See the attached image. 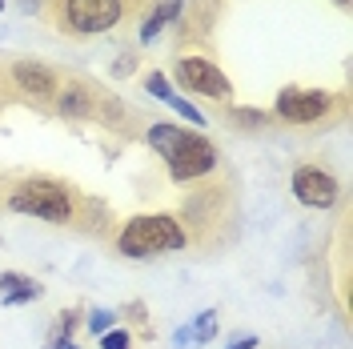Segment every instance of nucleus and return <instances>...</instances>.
<instances>
[{"label":"nucleus","mask_w":353,"mask_h":349,"mask_svg":"<svg viewBox=\"0 0 353 349\" xmlns=\"http://www.w3.org/2000/svg\"><path fill=\"white\" fill-rule=\"evenodd\" d=\"M77 205H81L77 189L65 181H52V177H21V181H12V193H8L12 213L48 221V225H72Z\"/></svg>","instance_id":"f257e3e1"},{"label":"nucleus","mask_w":353,"mask_h":349,"mask_svg":"<svg viewBox=\"0 0 353 349\" xmlns=\"http://www.w3.org/2000/svg\"><path fill=\"white\" fill-rule=\"evenodd\" d=\"M189 245V233L185 225L169 213H145V217H132L121 237H117V249L125 257H161V253H181Z\"/></svg>","instance_id":"f03ea898"},{"label":"nucleus","mask_w":353,"mask_h":349,"mask_svg":"<svg viewBox=\"0 0 353 349\" xmlns=\"http://www.w3.org/2000/svg\"><path fill=\"white\" fill-rule=\"evenodd\" d=\"M125 17V0H65L61 4V24L65 32H109L112 24Z\"/></svg>","instance_id":"7ed1b4c3"},{"label":"nucleus","mask_w":353,"mask_h":349,"mask_svg":"<svg viewBox=\"0 0 353 349\" xmlns=\"http://www.w3.org/2000/svg\"><path fill=\"white\" fill-rule=\"evenodd\" d=\"M165 165H169L173 181H201V177H209L217 169V145L197 137V132H185L181 145L165 157Z\"/></svg>","instance_id":"20e7f679"},{"label":"nucleus","mask_w":353,"mask_h":349,"mask_svg":"<svg viewBox=\"0 0 353 349\" xmlns=\"http://www.w3.org/2000/svg\"><path fill=\"white\" fill-rule=\"evenodd\" d=\"M176 81L189 88V92L209 97V101H225V97L233 92L229 77H225L213 61H205V57H181V61H176Z\"/></svg>","instance_id":"39448f33"},{"label":"nucleus","mask_w":353,"mask_h":349,"mask_svg":"<svg viewBox=\"0 0 353 349\" xmlns=\"http://www.w3.org/2000/svg\"><path fill=\"white\" fill-rule=\"evenodd\" d=\"M333 97L321 92V88H285L277 97V117L281 121H293V125H313L321 117H330Z\"/></svg>","instance_id":"423d86ee"},{"label":"nucleus","mask_w":353,"mask_h":349,"mask_svg":"<svg viewBox=\"0 0 353 349\" xmlns=\"http://www.w3.org/2000/svg\"><path fill=\"white\" fill-rule=\"evenodd\" d=\"M293 197H297L301 205H309V209H330L333 201L341 197V185H337L333 173L305 165V169L293 173Z\"/></svg>","instance_id":"0eeeda50"},{"label":"nucleus","mask_w":353,"mask_h":349,"mask_svg":"<svg viewBox=\"0 0 353 349\" xmlns=\"http://www.w3.org/2000/svg\"><path fill=\"white\" fill-rule=\"evenodd\" d=\"M52 105L61 117H72V121H85V117H97L101 112V92L85 81H72V85L57 88V97H52Z\"/></svg>","instance_id":"6e6552de"},{"label":"nucleus","mask_w":353,"mask_h":349,"mask_svg":"<svg viewBox=\"0 0 353 349\" xmlns=\"http://www.w3.org/2000/svg\"><path fill=\"white\" fill-rule=\"evenodd\" d=\"M12 81H17L21 92L37 97V101H44V105H48V101L57 97V88H61L57 85V72L44 68L41 61H17V65H12Z\"/></svg>","instance_id":"1a4fd4ad"},{"label":"nucleus","mask_w":353,"mask_h":349,"mask_svg":"<svg viewBox=\"0 0 353 349\" xmlns=\"http://www.w3.org/2000/svg\"><path fill=\"white\" fill-rule=\"evenodd\" d=\"M41 297V285L24 273H0V301L4 306H24V301H37Z\"/></svg>","instance_id":"9d476101"},{"label":"nucleus","mask_w":353,"mask_h":349,"mask_svg":"<svg viewBox=\"0 0 353 349\" xmlns=\"http://www.w3.org/2000/svg\"><path fill=\"white\" fill-rule=\"evenodd\" d=\"M181 137H185V129H176V125H169V121H157L153 129H149V145H153L161 157H169L181 145Z\"/></svg>","instance_id":"9b49d317"},{"label":"nucleus","mask_w":353,"mask_h":349,"mask_svg":"<svg viewBox=\"0 0 353 349\" xmlns=\"http://www.w3.org/2000/svg\"><path fill=\"white\" fill-rule=\"evenodd\" d=\"M176 8H181V0H165V4H161V8H157L153 17H149V24H145V28H141V37H145V41H153L157 32H161V28H165V21H173V17H176Z\"/></svg>","instance_id":"f8f14e48"},{"label":"nucleus","mask_w":353,"mask_h":349,"mask_svg":"<svg viewBox=\"0 0 353 349\" xmlns=\"http://www.w3.org/2000/svg\"><path fill=\"white\" fill-rule=\"evenodd\" d=\"M161 101H165V105H173V109L181 112L185 121H193V125H205V117H201V112H197V105H189V101H181V97H176L173 88H169V92H165Z\"/></svg>","instance_id":"ddd939ff"},{"label":"nucleus","mask_w":353,"mask_h":349,"mask_svg":"<svg viewBox=\"0 0 353 349\" xmlns=\"http://www.w3.org/2000/svg\"><path fill=\"white\" fill-rule=\"evenodd\" d=\"M213 333H217V313H213V309H205V313H201V321L193 326V337H197V341H209Z\"/></svg>","instance_id":"4468645a"},{"label":"nucleus","mask_w":353,"mask_h":349,"mask_svg":"<svg viewBox=\"0 0 353 349\" xmlns=\"http://www.w3.org/2000/svg\"><path fill=\"white\" fill-rule=\"evenodd\" d=\"M101 349H132V337L125 329H109V333L101 337Z\"/></svg>","instance_id":"2eb2a0df"},{"label":"nucleus","mask_w":353,"mask_h":349,"mask_svg":"<svg viewBox=\"0 0 353 349\" xmlns=\"http://www.w3.org/2000/svg\"><path fill=\"white\" fill-rule=\"evenodd\" d=\"M112 321H117V313H109V309H97V313L88 317V329L101 337V333H109V329H112Z\"/></svg>","instance_id":"dca6fc26"},{"label":"nucleus","mask_w":353,"mask_h":349,"mask_svg":"<svg viewBox=\"0 0 353 349\" xmlns=\"http://www.w3.org/2000/svg\"><path fill=\"white\" fill-rule=\"evenodd\" d=\"M145 88H149V92H153L157 101H161V97H165V92H169V81H165V77H161V72H153V77H149V81H145Z\"/></svg>","instance_id":"f3484780"},{"label":"nucleus","mask_w":353,"mask_h":349,"mask_svg":"<svg viewBox=\"0 0 353 349\" xmlns=\"http://www.w3.org/2000/svg\"><path fill=\"white\" fill-rule=\"evenodd\" d=\"M233 117H237V121H245V125H265V112H253V109H237Z\"/></svg>","instance_id":"a211bd4d"},{"label":"nucleus","mask_w":353,"mask_h":349,"mask_svg":"<svg viewBox=\"0 0 353 349\" xmlns=\"http://www.w3.org/2000/svg\"><path fill=\"white\" fill-rule=\"evenodd\" d=\"M52 349H77V346H72V341H68L65 333H61V337H52Z\"/></svg>","instance_id":"6ab92c4d"},{"label":"nucleus","mask_w":353,"mask_h":349,"mask_svg":"<svg viewBox=\"0 0 353 349\" xmlns=\"http://www.w3.org/2000/svg\"><path fill=\"white\" fill-rule=\"evenodd\" d=\"M229 349H257V337H245V341H237V346H229Z\"/></svg>","instance_id":"aec40b11"},{"label":"nucleus","mask_w":353,"mask_h":349,"mask_svg":"<svg viewBox=\"0 0 353 349\" xmlns=\"http://www.w3.org/2000/svg\"><path fill=\"white\" fill-rule=\"evenodd\" d=\"M333 4H350V0H333Z\"/></svg>","instance_id":"412c9836"},{"label":"nucleus","mask_w":353,"mask_h":349,"mask_svg":"<svg viewBox=\"0 0 353 349\" xmlns=\"http://www.w3.org/2000/svg\"><path fill=\"white\" fill-rule=\"evenodd\" d=\"M0 4H4V0H0Z\"/></svg>","instance_id":"4be33fe9"}]
</instances>
